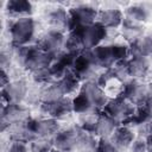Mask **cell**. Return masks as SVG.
I'll return each instance as SVG.
<instances>
[{"label":"cell","mask_w":152,"mask_h":152,"mask_svg":"<svg viewBox=\"0 0 152 152\" xmlns=\"http://www.w3.org/2000/svg\"><path fill=\"white\" fill-rule=\"evenodd\" d=\"M108 101V95L95 81L82 82L78 91L72 96L74 113H101Z\"/></svg>","instance_id":"obj_1"},{"label":"cell","mask_w":152,"mask_h":152,"mask_svg":"<svg viewBox=\"0 0 152 152\" xmlns=\"http://www.w3.org/2000/svg\"><path fill=\"white\" fill-rule=\"evenodd\" d=\"M13 56L18 65L30 74L50 66L55 59L52 56L43 51L37 44L13 46Z\"/></svg>","instance_id":"obj_2"},{"label":"cell","mask_w":152,"mask_h":152,"mask_svg":"<svg viewBox=\"0 0 152 152\" xmlns=\"http://www.w3.org/2000/svg\"><path fill=\"white\" fill-rule=\"evenodd\" d=\"M10 44L12 46H26L36 44L37 21L32 17L12 19L8 25Z\"/></svg>","instance_id":"obj_3"},{"label":"cell","mask_w":152,"mask_h":152,"mask_svg":"<svg viewBox=\"0 0 152 152\" xmlns=\"http://www.w3.org/2000/svg\"><path fill=\"white\" fill-rule=\"evenodd\" d=\"M69 12V31L89 26L97 20L99 10L90 5H77L68 10Z\"/></svg>","instance_id":"obj_4"},{"label":"cell","mask_w":152,"mask_h":152,"mask_svg":"<svg viewBox=\"0 0 152 152\" xmlns=\"http://www.w3.org/2000/svg\"><path fill=\"white\" fill-rule=\"evenodd\" d=\"M30 87L26 80H12L7 86L1 88L2 104H23L26 101Z\"/></svg>","instance_id":"obj_5"},{"label":"cell","mask_w":152,"mask_h":152,"mask_svg":"<svg viewBox=\"0 0 152 152\" xmlns=\"http://www.w3.org/2000/svg\"><path fill=\"white\" fill-rule=\"evenodd\" d=\"M135 109L137 107L134 104H132L120 95L118 97L109 99V101L107 102L102 112L122 125L134 114Z\"/></svg>","instance_id":"obj_6"},{"label":"cell","mask_w":152,"mask_h":152,"mask_svg":"<svg viewBox=\"0 0 152 152\" xmlns=\"http://www.w3.org/2000/svg\"><path fill=\"white\" fill-rule=\"evenodd\" d=\"M31 118L30 109L24 104H2L0 115L1 132H7L10 126L26 122Z\"/></svg>","instance_id":"obj_7"},{"label":"cell","mask_w":152,"mask_h":152,"mask_svg":"<svg viewBox=\"0 0 152 152\" xmlns=\"http://www.w3.org/2000/svg\"><path fill=\"white\" fill-rule=\"evenodd\" d=\"M65 36L66 34L62 31L48 28L42 34L38 36V40L36 44L43 51H45L46 53H49L55 58L58 53H61L64 50Z\"/></svg>","instance_id":"obj_8"},{"label":"cell","mask_w":152,"mask_h":152,"mask_svg":"<svg viewBox=\"0 0 152 152\" xmlns=\"http://www.w3.org/2000/svg\"><path fill=\"white\" fill-rule=\"evenodd\" d=\"M77 30L83 50H93L94 48L103 44L108 36V30H106L99 23H94L89 26H84Z\"/></svg>","instance_id":"obj_9"},{"label":"cell","mask_w":152,"mask_h":152,"mask_svg":"<svg viewBox=\"0 0 152 152\" xmlns=\"http://www.w3.org/2000/svg\"><path fill=\"white\" fill-rule=\"evenodd\" d=\"M121 96L135 107L142 106L147 100V84L142 80L129 78L122 84Z\"/></svg>","instance_id":"obj_10"},{"label":"cell","mask_w":152,"mask_h":152,"mask_svg":"<svg viewBox=\"0 0 152 152\" xmlns=\"http://www.w3.org/2000/svg\"><path fill=\"white\" fill-rule=\"evenodd\" d=\"M39 107H40V112L43 113V116L53 118L58 121L66 119L74 113L72 97L70 96L62 97L51 103H40Z\"/></svg>","instance_id":"obj_11"},{"label":"cell","mask_w":152,"mask_h":152,"mask_svg":"<svg viewBox=\"0 0 152 152\" xmlns=\"http://www.w3.org/2000/svg\"><path fill=\"white\" fill-rule=\"evenodd\" d=\"M28 126L36 138L52 139L56 133L62 128L58 120L49 116L31 118L28 120Z\"/></svg>","instance_id":"obj_12"},{"label":"cell","mask_w":152,"mask_h":152,"mask_svg":"<svg viewBox=\"0 0 152 152\" xmlns=\"http://www.w3.org/2000/svg\"><path fill=\"white\" fill-rule=\"evenodd\" d=\"M78 132H80V127L77 125L62 127L56 133V135L52 138L53 148L61 150V151H74L75 152Z\"/></svg>","instance_id":"obj_13"},{"label":"cell","mask_w":152,"mask_h":152,"mask_svg":"<svg viewBox=\"0 0 152 152\" xmlns=\"http://www.w3.org/2000/svg\"><path fill=\"white\" fill-rule=\"evenodd\" d=\"M44 19L49 28L58 30L64 33L69 31V12L62 6H51L46 8Z\"/></svg>","instance_id":"obj_14"},{"label":"cell","mask_w":152,"mask_h":152,"mask_svg":"<svg viewBox=\"0 0 152 152\" xmlns=\"http://www.w3.org/2000/svg\"><path fill=\"white\" fill-rule=\"evenodd\" d=\"M124 13L119 8H104L99 10L97 20L101 26H103L106 30H119L122 20H124Z\"/></svg>","instance_id":"obj_15"},{"label":"cell","mask_w":152,"mask_h":152,"mask_svg":"<svg viewBox=\"0 0 152 152\" xmlns=\"http://www.w3.org/2000/svg\"><path fill=\"white\" fill-rule=\"evenodd\" d=\"M91 57L95 62V64L101 69H109L115 64V58L113 53L112 44H101L93 50H90Z\"/></svg>","instance_id":"obj_16"},{"label":"cell","mask_w":152,"mask_h":152,"mask_svg":"<svg viewBox=\"0 0 152 152\" xmlns=\"http://www.w3.org/2000/svg\"><path fill=\"white\" fill-rule=\"evenodd\" d=\"M127 66L131 78L144 80L151 72V62L148 57H129L127 59Z\"/></svg>","instance_id":"obj_17"},{"label":"cell","mask_w":152,"mask_h":152,"mask_svg":"<svg viewBox=\"0 0 152 152\" xmlns=\"http://www.w3.org/2000/svg\"><path fill=\"white\" fill-rule=\"evenodd\" d=\"M120 125L121 124H119L118 121H115L114 119H112L110 116L104 114L103 112H101L99 114V116H97V121H96V125H95L94 134L99 139H110L113 133L115 132V129Z\"/></svg>","instance_id":"obj_18"},{"label":"cell","mask_w":152,"mask_h":152,"mask_svg":"<svg viewBox=\"0 0 152 152\" xmlns=\"http://www.w3.org/2000/svg\"><path fill=\"white\" fill-rule=\"evenodd\" d=\"M119 31L124 40H126L129 44L144 34V25L135 20L124 17V20H122V24Z\"/></svg>","instance_id":"obj_19"},{"label":"cell","mask_w":152,"mask_h":152,"mask_svg":"<svg viewBox=\"0 0 152 152\" xmlns=\"http://www.w3.org/2000/svg\"><path fill=\"white\" fill-rule=\"evenodd\" d=\"M7 134H8L10 141H20V142L30 144L32 140L36 139L34 134L32 133L28 126V121L10 126L7 129Z\"/></svg>","instance_id":"obj_20"},{"label":"cell","mask_w":152,"mask_h":152,"mask_svg":"<svg viewBox=\"0 0 152 152\" xmlns=\"http://www.w3.org/2000/svg\"><path fill=\"white\" fill-rule=\"evenodd\" d=\"M129 57H151L152 56V36L142 34L128 44Z\"/></svg>","instance_id":"obj_21"},{"label":"cell","mask_w":152,"mask_h":152,"mask_svg":"<svg viewBox=\"0 0 152 152\" xmlns=\"http://www.w3.org/2000/svg\"><path fill=\"white\" fill-rule=\"evenodd\" d=\"M135 133L133 131L132 127L126 126V125H120L115 132L113 133L110 140L122 151L128 150L129 145L133 142V140L135 139Z\"/></svg>","instance_id":"obj_22"},{"label":"cell","mask_w":152,"mask_h":152,"mask_svg":"<svg viewBox=\"0 0 152 152\" xmlns=\"http://www.w3.org/2000/svg\"><path fill=\"white\" fill-rule=\"evenodd\" d=\"M6 11L13 19L31 17L33 12V6L27 0H10L6 2Z\"/></svg>","instance_id":"obj_23"},{"label":"cell","mask_w":152,"mask_h":152,"mask_svg":"<svg viewBox=\"0 0 152 152\" xmlns=\"http://www.w3.org/2000/svg\"><path fill=\"white\" fill-rule=\"evenodd\" d=\"M56 82L58 83V86H59L61 90L63 91L64 96H70V97H72L78 91V89L81 87V83H82L80 81V78L71 70H69L61 80H58Z\"/></svg>","instance_id":"obj_24"},{"label":"cell","mask_w":152,"mask_h":152,"mask_svg":"<svg viewBox=\"0 0 152 152\" xmlns=\"http://www.w3.org/2000/svg\"><path fill=\"white\" fill-rule=\"evenodd\" d=\"M97 142H99V138L95 134L82 131L80 128L75 152H95Z\"/></svg>","instance_id":"obj_25"},{"label":"cell","mask_w":152,"mask_h":152,"mask_svg":"<svg viewBox=\"0 0 152 152\" xmlns=\"http://www.w3.org/2000/svg\"><path fill=\"white\" fill-rule=\"evenodd\" d=\"M150 14H151V8L147 6V4H133L128 6L124 12V15L126 18L135 20L140 24L147 21Z\"/></svg>","instance_id":"obj_26"},{"label":"cell","mask_w":152,"mask_h":152,"mask_svg":"<svg viewBox=\"0 0 152 152\" xmlns=\"http://www.w3.org/2000/svg\"><path fill=\"white\" fill-rule=\"evenodd\" d=\"M62 97H65L57 82L40 87V103H51Z\"/></svg>","instance_id":"obj_27"},{"label":"cell","mask_w":152,"mask_h":152,"mask_svg":"<svg viewBox=\"0 0 152 152\" xmlns=\"http://www.w3.org/2000/svg\"><path fill=\"white\" fill-rule=\"evenodd\" d=\"M100 113H84V114H77L78 119H77V126L86 132L93 133L94 134V129H95V125L97 121V116Z\"/></svg>","instance_id":"obj_28"},{"label":"cell","mask_w":152,"mask_h":152,"mask_svg":"<svg viewBox=\"0 0 152 152\" xmlns=\"http://www.w3.org/2000/svg\"><path fill=\"white\" fill-rule=\"evenodd\" d=\"M112 74L114 76V78L119 82H121L122 84L125 82H127L131 77H129V74H128V66H127V59L126 61H120V62H116L112 68Z\"/></svg>","instance_id":"obj_29"},{"label":"cell","mask_w":152,"mask_h":152,"mask_svg":"<svg viewBox=\"0 0 152 152\" xmlns=\"http://www.w3.org/2000/svg\"><path fill=\"white\" fill-rule=\"evenodd\" d=\"M28 146L31 152H51L53 150L52 139L46 138H36L28 144Z\"/></svg>","instance_id":"obj_30"},{"label":"cell","mask_w":152,"mask_h":152,"mask_svg":"<svg viewBox=\"0 0 152 152\" xmlns=\"http://www.w3.org/2000/svg\"><path fill=\"white\" fill-rule=\"evenodd\" d=\"M95 152H124L110 139H99Z\"/></svg>","instance_id":"obj_31"},{"label":"cell","mask_w":152,"mask_h":152,"mask_svg":"<svg viewBox=\"0 0 152 152\" xmlns=\"http://www.w3.org/2000/svg\"><path fill=\"white\" fill-rule=\"evenodd\" d=\"M147 148V141L142 137H135L133 142L129 145L128 151L129 152H146Z\"/></svg>","instance_id":"obj_32"},{"label":"cell","mask_w":152,"mask_h":152,"mask_svg":"<svg viewBox=\"0 0 152 152\" xmlns=\"http://www.w3.org/2000/svg\"><path fill=\"white\" fill-rule=\"evenodd\" d=\"M7 152H31L28 144L20 141H11L7 147Z\"/></svg>","instance_id":"obj_33"},{"label":"cell","mask_w":152,"mask_h":152,"mask_svg":"<svg viewBox=\"0 0 152 152\" xmlns=\"http://www.w3.org/2000/svg\"><path fill=\"white\" fill-rule=\"evenodd\" d=\"M1 81H0V87L4 88L5 86H7L12 80L10 77V71L6 70V69H1V76H0Z\"/></svg>","instance_id":"obj_34"},{"label":"cell","mask_w":152,"mask_h":152,"mask_svg":"<svg viewBox=\"0 0 152 152\" xmlns=\"http://www.w3.org/2000/svg\"><path fill=\"white\" fill-rule=\"evenodd\" d=\"M147 100L148 101H152V82L147 83Z\"/></svg>","instance_id":"obj_35"},{"label":"cell","mask_w":152,"mask_h":152,"mask_svg":"<svg viewBox=\"0 0 152 152\" xmlns=\"http://www.w3.org/2000/svg\"><path fill=\"white\" fill-rule=\"evenodd\" d=\"M146 141H147V148H146V152H152V138H147Z\"/></svg>","instance_id":"obj_36"},{"label":"cell","mask_w":152,"mask_h":152,"mask_svg":"<svg viewBox=\"0 0 152 152\" xmlns=\"http://www.w3.org/2000/svg\"><path fill=\"white\" fill-rule=\"evenodd\" d=\"M51 152H74V151H61V150H56V148H53Z\"/></svg>","instance_id":"obj_37"}]
</instances>
